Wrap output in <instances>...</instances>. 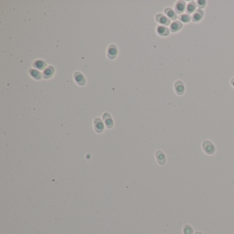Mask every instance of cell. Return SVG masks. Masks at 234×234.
<instances>
[{
    "instance_id": "obj_1",
    "label": "cell",
    "mask_w": 234,
    "mask_h": 234,
    "mask_svg": "<svg viewBox=\"0 0 234 234\" xmlns=\"http://www.w3.org/2000/svg\"><path fill=\"white\" fill-rule=\"evenodd\" d=\"M202 148L205 153L208 155H211L216 151L214 144L209 140H204L202 143Z\"/></svg>"
},
{
    "instance_id": "obj_2",
    "label": "cell",
    "mask_w": 234,
    "mask_h": 234,
    "mask_svg": "<svg viewBox=\"0 0 234 234\" xmlns=\"http://www.w3.org/2000/svg\"><path fill=\"white\" fill-rule=\"evenodd\" d=\"M155 19L158 23L161 24V25L169 26L171 24L170 19L167 16H165L163 14H157L155 16Z\"/></svg>"
},
{
    "instance_id": "obj_3",
    "label": "cell",
    "mask_w": 234,
    "mask_h": 234,
    "mask_svg": "<svg viewBox=\"0 0 234 234\" xmlns=\"http://www.w3.org/2000/svg\"><path fill=\"white\" fill-rule=\"evenodd\" d=\"M174 88L175 92H176V93L177 95H182L184 93L185 85H184V83H183L181 80H176V82L174 83Z\"/></svg>"
},
{
    "instance_id": "obj_4",
    "label": "cell",
    "mask_w": 234,
    "mask_h": 234,
    "mask_svg": "<svg viewBox=\"0 0 234 234\" xmlns=\"http://www.w3.org/2000/svg\"><path fill=\"white\" fill-rule=\"evenodd\" d=\"M155 158L156 161L160 166H164L166 163V157L164 152L161 150H157L155 153Z\"/></svg>"
},
{
    "instance_id": "obj_5",
    "label": "cell",
    "mask_w": 234,
    "mask_h": 234,
    "mask_svg": "<svg viewBox=\"0 0 234 234\" xmlns=\"http://www.w3.org/2000/svg\"><path fill=\"white\" fill-rule=\"evenodd\" d=\"M186 3L184 1H178L174 5V11L176 14H181L186 9Z\"/></svg>"
},
{
    "instance_id": "obj_6",
    "label": "cell",
    "mask_w": 234,
    "mask_h": 234,
    "mask_svg": "<svg viewBox=\"0 0 234 234\" xmlns=\"http://www.w3.org/2000/svg\"><path fill=\"white\" fill-rule=\"evenodd\" d=\"M117 47L115 45H111L109 47L107 50V56L109 58V59L113 60L114 58H115V57L117 56Z\"/></svg>"
},
{
    "instance_id": "obj_7",
    "label": "cell",
    "mask_w": 234,
    "mask_h": 234,
    "mask_svg": "<svg viewBox=\"0 0 234 234\" xmlns=\"http://www.w3.org/2000/svg\"><path fill=\"white\" fill-rule=\"evenodd\" d=\"M164 13L166 14L167 17H168L170 20H173V21H176V19L178 18L177 14L175 12L174 10L171 8H166L164 10Z\"/></svg>"
},
{
    "instance_id": "obj_8",
    "label": "cell",
    "mask_w": 234,
    "mask_h": 234,
    "mask_svg": "<svg viewBox=\"0 0 234 234\" xmlns=\"http://www.w3.org/2000/svg\"><path fill=\"white\" fill-rule=\"evenodd\" d=\"M74 80L76 81L77 84H78L80 86H83V85H85V78L83 75L81 74L80 72H76L74 75Z\"/></svg>"
},
{
    "instance_id": "obj_9",
    "label": "cell",
    "mask_w": 234,
    "mask_h": 234,
    "mask_svg": "<svg viewBox=\"0 0 234 234\" xmlns=\"http://www.w3.org/2000/svg\"><path fill=\"white\" fill-rule=\"evenodd\" d=\"M183 27V24L179 21H173L170 26V30L172 32H176L179 30H180Z\"/></svg>"
},
{
    "instance_id": "obj_10",
    "label": "cell",
    "mask_w": 234,
    "mask_h": 234,
    "mask_svg": "<svg viewBox=\"0 0 234 234\" xmlns=\"http://www.w3.org/2000/svg\"><path fill=\"white\" fill-rule=\"evenodd\" d=\"M94 128H95V131H96L97 133H101V132L103 131L104 128H105V126H104L102 121L100 118H95Z\"/></svg>"
},
{
    "instance_id": "obj_11",
    "label": "cell",
    "mask_w": 234,
    "mask_h": 234,
    "mask_svg": "<svg viewBox=\"0 0 234 234\" xmlns=\"http://www.w3.org/2000/svg\"><path fill=\"white\" fill-rule=\"evenodd\" d=\"M203 17V11L201 9L196 10L192 16V20L194 22L200 21Z\"/></svg>"
},
{
    "instance_id": "obj_12",
    "label": "cell",
    "mask_w": 234,
    "mask_h": 234,
    "mask_svg": "<svg viewBox=\"0 0 234 234\" xmlns=\"http://www.w3.org/2000/svg\"><path fill=\"white\" fill-rule=\"evenodd\" d=\"M156 32H157L159 35L162 36H168L169 33H170V30H169L168 28L164 26H159L156 28Z\"/></svg>"
},
{
    "instance_id": "obj_13",
    "label": "cell",
    "mask_w": 234,
    "mask_h": 234,
    "mask_svg": "<svg viewBox=\"0 0 234 234\" xmlns=\"http://www.w3.org/2000/svg\"><path fill=\"white\" fill-rule=\"evenodd\" d=\"M103 118H104V120H105V124H106V126H107V127L109 128V129H111V128L113 127V120H112V119H111V115H110L108 113H105L103 115Z\"/></svg>"
},
{
    "instance_id": "obj_14",
    "label": "cell",
    "mask_w": 234,
    "mask_h": 234,
    "mask_svg": "<svg viewBox=\"0 0 234 234\" xmlns=\"http://www.w3.org/2000/svg\"><path fill=\"white\" fill-rule=\"evenodd\" d=\"M46 65H47L46 63L42 60H36V61H34L33 63L34 68L37 69V70H43V69L46 67Z\"/></svg>"
},
{
    "instance_id": "obj_15",
    "label": "cell",
    "mask_w": 234,
    "mask_h": 234,
    "mask_svg": "<svg viewBox=\"0 0 234 234\" xmlns=\"http://www.w3.org/2000/svg\"><path fill=\"white\" fill-rule=\"evenodd\" d=\"M54 72V68L52 66H50L48 67V68L45 69L44 72L43 73V77L45 78H49L52 76Z\"/></svg>"
},
{
    "instance_id": "obj_16",
    "label": "cell",
    "mask_w": 234,
    "mask_h": 234,
    "mask_svg": "<svg viewBox=\"0 0 234 234\" xmlns=\"http://www.w3.org/2000/svg\"><path fill=\"white\" fill-rule=\"evenodd\" d=\"M29 74L30 75V76H32V78L36 79V80H41V74L35 69H30L29 71Z\"/></svg>"
},
{
    "instance_id": "obj_17",
    "label": "cell",
    "mask_w": 234,
    "mask_h": 234,
    "mask_svg": "<svg viewBox=\"0 0 234 234\" xmlns=\"http://www.w3.org/2000/svg\"><path fill=\"white\" fill-rule=\"evenodd\" d=\"M196 9V4L194 1H190V3L187 5L186 12L188 14H192L194 13Z\"/></svg>"
},
{
    "instance_id": "obj_18",
    "label": "cell",
    "mask_w": 234,
    "mask_h": 234,
    "mask_svg": "<svg viewBox=\"0 0 234 234\" xmlns=\"http://www.w3.org/2000/svg\"><path fill=\"white\" fill-rule=\"evenodd\" d=\"M179 19L181 21L184 22V23H187L191 20V17L189 14L184 13V14H182V15H179Z\"/></svg>"
},
{
    "instance_id": "obj_19",
    "label": "cell",
    "mask_w": 234,
    "mask_h": 234,
    "mask_svg": "<svg viewBox=\"0 0 234 234\" xmlns=\"http://www.w3.org/2000/svg\"><path fill=\"white\" fill-rule=\"evenodd\" d=\"M194 229L190 225H185L183 228V233L184 234H193Z\"/></svg>"
},
{
    "instance_id": "obj_20",
    "label": "cell",
    "mask_w": 234,
    "mask_h": 234,
    "mask_svg": "<svg viewBox=\"0 0 234 234\" xmlns=\"http://www.w3.org/2000/svg\"><path fill=\"white\" fill-rule=\"evenodd\" d=\"M197 4V6H198V9H202L203 8H204L205 6V5H206V1H198L196 2Z\"/></svg>"
},
{
    "instance_id": "obj_21",
    "label": "cell",
    "mask_w": 234,
    "mask_h": 234,
    "mask_svg": "<svg viewBox=\"0 0 234 234\" xmlns=\"http://www.w3.org/2000/svg\"><path fill=\"white\" fill-rule=\"evenodd\" d=\"M230 83H231V85H232V87H234V78L231 79V80H230Z\"/></svg>"
},
{
    "instance_id": "obj_22",
    "label": "cell",
    "mask_w": 234,
    "mask_h": 234,
    "mask_svg": "<svg viewBox=\"0 0 234 234\" xmlns=\"http://www.w3.org/2000/svg\"><path fill=\"white\" fill-rule=\"evenodd\" d=\"M194 234H203V233H201V232H200V231H197V232H196V233H195Z\"/></svg>"
}]
</instances>
